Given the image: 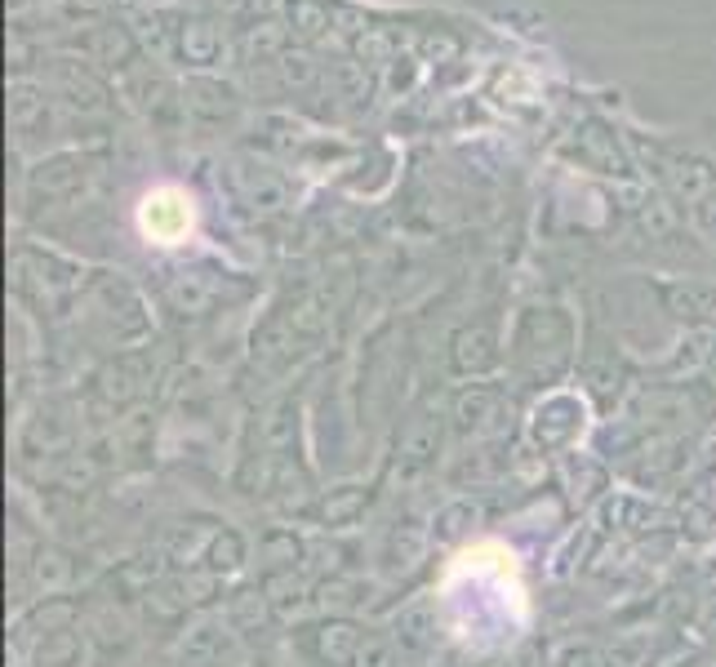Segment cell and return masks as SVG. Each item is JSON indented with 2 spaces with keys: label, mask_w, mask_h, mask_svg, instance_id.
<instances>
[{
  "label": "cell",
  "mask_w": 716,
  "mask_h": 667,
  "mask_svg": "<svg viewBox=\"0 0 716 667\" xmlns=\"http://www.w3.org/2000/svg\"><path fill=\"white\" fill-rule=\"evenodd\" d=\"M214 5H218V9H241L245 0H214Z\"/></svg>",
  "instance_id": "277c9868"
},
{
  "label": "cell",
  "mask_w": 716,
  "mask_h": 667,
  "mask_svg": "<svg viewBox=\"0 0 716 667\" xmlns=\"http://www.w3.org/2000/svg\"><path fill=\"white\" fill-rule=\"evenodd\" d=\"M143 227H147V236L169 245L192 227V209H187V201L178 192H156L143 201Z\"/></svg>",
  "instance_id": "6da1fadb"
},
{
  "label": "cell",
  "mask_w": 716,
  "mask_h": 667,
  "mask_svg": "<svg viewBox=\"0 0 716 667\" xmlns=\"http://www.w3.org/2000/svg\"><path fill=\"white\" fill-rule=\"evenodd\" d=\"M290 14H294V27H298V32H307V36H316L325 27V9L321 5H307V0H298V5H290Z\"/></svg>",
  "instance_id": "3957f363"
},
{
  "label": "cell",
  "mask_w": 716,
  "mask_h": 667,
  "mask_svg": "<svg viewBox=\"0 0 716 667\" xmlns=\"http://www.w3.org/2000/svg\"><path fill=\"white\" fill-rule=\"evenodd\" d=\"M183 49H187V58H192V63H210V58H214V49H218L214 27H205V23L183 27Z\"/></svg>",
  "instance_id": "7a4b0ae2"
}]
</instances>
